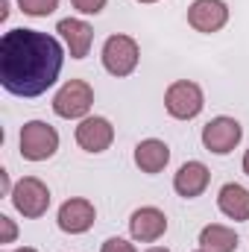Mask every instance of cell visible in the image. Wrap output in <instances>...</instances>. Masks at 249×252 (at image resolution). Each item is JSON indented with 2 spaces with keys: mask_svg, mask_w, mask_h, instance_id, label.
I'll list each match as a JSON object with an SVG mask.
<instances>
[{
  "mask_svg": "<svg viewBox=\"0 0 249 252\" xmlns=\"http://www.w3.org/2000/svg\"><path fill=\"white\" fill-rule=\"evenodd\" d=\"M202 106H205L202 88H199L196 82H190V79L173 82V85L167 88V94H164V109H167V115L176 118V121H190V118H196V115L202 112Z\"/></svg>",
  "mask_w": 249,
  "mask_h": 252,
  "instance_id": "277c9868",
  "label": "cell"
},
{
  "mask_svg": "<svg viewBox=\"0 0 249 252\" xmlns=\"http://www.w3.org/2000/svg\"><path fill=\"white\" fill-rule=\"evenodd\" d=\"M170 161V147L158 138H147L135 147V164L141 173H161Z\"/></svg>",
  "mask_w": 249,
  "mask_h": 252,
  "instance_id": "5bb4252c",
  "label": "cell"
},
{
  "mask_svg": "<svg viewBox=\"0 0 249 252\" xmlns=\"http://www.w3.org/2000/svg\"><path fill=\"white\" fill-rule=\"evenodd\" d=\"M70 6L82 15H97L106 9V0H70Z\"/></svg>",
  "mask_w": 249,
  "mask_h": 252,
  "instance_id": "ac0fdd59",
  "label": "cell"
},
{
  "mask_svg": "<svg viewBox=\"0 0 249 252\" xmlns=\"http://www.w3.org/2000/svg\"><path fill=\"white\" fill-rule=\"evenodd\" d=\"M208 182H211V170L202 161H185L176 170V176H173V188H176L179 196H185V199L199 196L202 190L208 188Z\"/></svg>",
  "mask_w": 249,
  "mask_h": 252,
  "instance_id": "7c38bea8",
  "label": "cell"
},
{
  "mask_svg": "<svg viewBox=\"0 0 249 252\" xmlns=\"http://www.w3.org/2000/svg\"><path fill=\"white\" fill-rule=\"evenodd\" d=\"M147 252H170V250H164V247H153V250H147Z\"/></svg>",
  "mask_w": 249,
  "mask_h": 252,
  "instance_id": "d4e9b609",
  "label": "cell"
},
{
  "mask_svg": "<svg viewBox=\"0 0 249 252\" xmlns=\"http://www.w3.org/2000/svg\"><path fill=\"white\" fill-rule=\"evenodd\" d=\"M241 138H244L241 124L235 118H226V115L223 118H214V121H208V124L202 126V147L208 153H217V156L232 153L241 144Z\"/></svg>",
  "mask_w": 249,
  "mask_h": 252,
  "instance_id": "52a82bcc",
  "label": "cell"
},
{
  "mask_svg": "<svg viewBox=\"0 0 249 252\" xmlns=\"http://www.w3.org/2000/svg\"><path fill=\"white\" fill-rule=\"evenodd\" d=\"M9 196H12V205H15L24 217H30V220L44 217L47 208H50V188H47L41 179H35V176H24V179L12 188Z\"/></svg>",
  "mask_w": 249,
  "mask_h": 252,
  "instance_id": "5b68a950",
  "label": "cell"
},
{
  "mask_svg": "<svg viewBox=\"0 0 249 252\" xmlns=\"http://www.w3.org/2000/svg\"><path fill=\"white\" fill-rule=\"evenodd\" d=\"M100 252H138V250H135L129 241H124V238H109Z\"/></svg>",
  "mask_w": 249,
  "mask_h": 252,
  "instance_id": "d6986e66",
  "label": "cell"
},
{
  "mask_svg": "<svg viewBox=\"0 0 249 252\" xmlns=\"http://www.w3.org/2000/svg\"><path fill=\"white\" fill-rule=\"evenodd\" d=\"M0 229H3L0 244H12V241H15V235H18V229H15V223H12L6 214H0Z\"/></svg>",
  "mask_w": 249,
  "mask_h": 252,
  "instance_id": "ffe728a7",
  "label": "cell"
},
{
  "mask_svg": "<svg viewBox=\"0 0 249 252\" xmlns=\"http://www.w3.org/2000/svg\"><path fill=\"white\" fill-rule=\"evenodd\" d=\"M56 32H62V38L67 41V50H70L73 59H85V56H88L91 41H94L91 24H85V21H79V18H64V21H59Z\"/></svg>",
  "mask_w": 249,
  "mask_h": 252,
  "instance_id": "4fadbf2b",
  "label": "cell"
},
{
  "mask_svg": "<svg viewBox=\"0 0 249 252\" xmlns=\"http://www.w3.org/2000/svg\"><path fill=\"white\" fill-rule=\"evenodd\" d=\"M59 150V132L44 121H30L21 129V156L27 161H47Z\"/></svg>",
  "mask_w": 249,
  "mask_h": 252,
  "instance_id": "7a4b0ae2",
  "label": "cell"
},
{
  "mask_svg": "<svg viewBox=\"0 0 249 252\" xmlns=\"http://www.w3.org/2000/svg\"><path fill=\"white\" fill-rule=\"evenodd\" d=\"M196 252H208V250H196Z\"/></svg>",
  "mask_w": 249,
  "mask_h": 252,
  "instance_id": "4316f807",
  "label": "cell"
},
{
  "mask_svg": "<svg viewBox=\"0 0 249 252\" xmlns=\"http://www.w3.org/2000/svg\"><path fill=\"white\" fill-rule=\"evenodd\" d=\"M12 252H38V250H32V247H21V250H12Z\"/></svg>",
  "mask_w": 249,
  "mask_h": 252,
  "instance_id": "cb8c5ba5",
  "label": "cell"
},
{
  "mask_svg": "<svg viewBox=\"0 0 249 252\" xmlns=\"http://www.w3.org/2000/svg\"><path fill=\"white\" fill-rule=\"evenodd\" d=\"M18 6H21V12H24V15L44 18V15H50V12H56L59 0H18Z\"/></svg>",
  "mask_w": 249,
  "mask_h": 252,
  "instance_id": "e0dca14e",
  "label": "cell"
},
{
  "mask_svg": "<svg viewBox=\"0 0 249 252\" xmlns=\"http://www.w3.org/2000/svg\"><path fill=\"white\" fill-rule=\"evenodd\" d=\"M138 3H156V0H138Z\"/></svg>",
  "mask_w": 249,
  "mask_h": 252,
  "instance_id": "484cf974",
  "label": "cell"
},
{
  "mask_svg": "<svg viewBox=\"0 0 249 252\" xmlns=\"http://www.w3.org/2000/svg\"><path fill=\"white\" fill-rule=\"evenodd\" d=\"M199 247L208 252H235L238 250V235L229 226L211 223V226H205L199 232Z\"/></svg>",
  "mask_w": 249,
  "mask_h": 252,
  "instance_id": "2e32d148",
  "label": "cell"
},
{
  "mask_svg": "<svg viewBox=\"0 0 249 252\" xmlns=\"http://www.w3.org/2000/svg\"><path fill=\"white\" fill-rule=\"evenodd\" d=\"M141 59V50H138V41L129 38V35H109L106 44H103V67L112 73V76H129Z\"/></svg>",
  "mask_w": 249,
  "mask_h": 252,
  "instance_id": "8992f818",
  "label": "cell"
},
{
  "mask_svg": "<svg viewBox=\"0 0 249 252\" xmlns=\"http://www.w3.org/2000/svg\"><path fill=\"white\" fill-rule=\"evenodd\" d=\"M217 205H220V211L229 217V220H249V190L244 185H238V182H229V185H223L220 193H217Z\"/></svg>",
  "mask_w": 249,
  "mask_h": 252,
  "instance_id": "9a60e30c",
  "label": "cell"
},
{
  "mask_svg": "<svg viewBox=\"0 0 249 252\" xmlns=\"http://www.w3.org/2000/svg\"><path fill=\"white\" fill-rule=\"evenodd\" d=\"M129 232H132L135 241L153 244V241H158L167 232V217H164V211H158L153 205H144V208H138L129 217Z\"/></svg>",
  "mask_w": 249,
  "mask_h": 252,
  "instance_id": "8fae6325",
  "label": "cell"
},
{
  "mask_svg": "<svg viewBox=\"0 0 249 252\" xmlns=\"http://www.w3.org/2000/svg\"><path fill=\"white\" fill-rule=\"evenodd\" d=\"M226 21H229V6L223 0H193L187 9V24L205 35L223 30Z\"/></svg>",
  "mask_w": 249,
  "mask_h": 252,
  "instance_id": "ba28073f",
  "label": "cell"
},
{
  "mask_svg": "<svg viewBox=\"0 0 249 252\" xmlns=\"http://www.w3.org/2000/svg\"><path fill=\"white\" fill-rule=\"evenodd\" d=\"M6 15H9V0H0V18L6 21Z\"/></svg>",
  "mask_w": 249,
  "mask_h": 252,
  "instance_id": "7402d4cb",
  "label": "cell"
},
{
  "mask_svg": "<svg viewBox=\"0 0 249 252\" xmlns=\"http://www.w3.org/2000/svg\"><path fill=\"white\" fill-rule=\"evenodd\" d=\"M244 173H247V176H249V150H247V153H244Z\"/></svg>",
  "mask_w": 249,
  "mask_h": 252,
  "instance_id": "603a6c76",
  "label": "cell"
},
{
  "mask_svg": "<svg viewBox=\"0 0 249 252\" xmlns=\"http://www.w3.org/2000/svg\"><path fill=\"white\" fill-rule=\"evenodd\" d=\"M91 103H94V88L85 79H70L53 97V112L64 121H79V118L88 115Z\"/></svg>",
  "mask_w": 249,
  "mask_h": 252,
  "instance_id": "3957f363",
  "label": "cell"
},
{
  "mask_svg": "<svg viewBox=\"0 0 249 252\" xmlns=\"http://www.w3.org/2000/svg\"><path fill=\"white\" fill-rule=\"evenodd\" d=\"M62 44L38 30H9L0 38V82L15 97L44 94L62 73Z\"/></svg>",
  "mask_w": 249,
  "mask_h": 252,
  "instance_id": "6da1fadb",
  "label": "cell"
},
{
  "mask_svg": "<svg viewBox=\"0 0 249 252\" xmlns=\"http://www.w3.org/2000/svg\"><path fill=\"white\" fill-rule=\"evenodd\" d=\"M0 185H3V193H12V188H9V173L6 170H0Z\"/></svg>",
  "mask_w": 249,
  "mask_h": 252,
  "instance_id": "44dd1931",
  "label": "cell"
},
{
  "mask_svg": "<svg viewBox=\"0 0 249 252\" xmlns=\"http://www.w3.org/2000/svg\"><path fill=\"white\" fill-rule=\"evenodd\" d=\"M94 217H97L94 202H88L82 196H73V199L62 202V208H59V229L67 232V235H82L94 226Z\"/></svg>",
  "mask_w": 249,
  "mask_h": 252,
  "instance_id": "30bf717a",
  "label": "cell"
},
{
  "mask_svg": "<svg viewBox=\"0 0 249 252\" xmlns=\"http://www.w3.org/2000/svg\"><path fill=\"white\" fill-rule=\"evenodd\" d=\"M115 141V126L106 118H82L76 126V144L85 153H106Z\"/></svg>",
  "mask_w": 249,
  "mask_h": 252,
  "instance_id": "9c48e42d",
  "label": "cell"
}]
</instances>
